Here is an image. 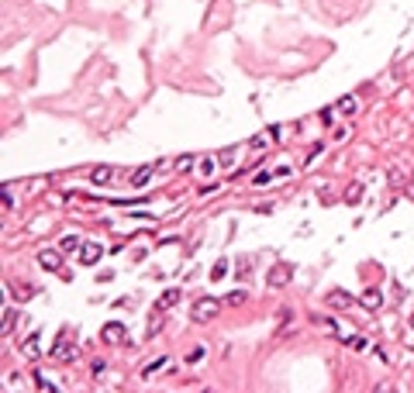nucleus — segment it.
<instances>
[{
    "label": "nucleus",
    "instance_id": "obj_26",
    "mask_svg": "<svg viewBox=\"0 0 414 393\" xmlns=\"http://www.w3.org/2000/svg\"><path fill=\"white\" fill-rule=\"evenodd\" d=\"M411 328H414V318H411Z\"/></svg>",
    "mask_w": 414,
    "mask_h": 393
},
{
    "label": "nucleus",
    "instance_id": "obj_10",
    "mask_svg": "<svg viewBox=\"0 0 414 393\" xmlns=\"http://www.w3.org/2000/svg\"><path fill=\"white\" fill-rule=\"evenodd\" d=\"M111 176H114V169H111V166H100V169H93V176H90V179H93V187H107V183H111Z\"/></svg>",
    "mask_w": 414,
    "mask_h": 393
},
{
    "label": "nucleus",
    "instance_id": "obj_3",
    "mask_svg": "<svg viewBox=\"0 0 414 393\" xmlns=\"http://www.w3.org/2000/svg\"><path fill=\"white\" fill-rule=\"evenodd\" d=\"M100 255H104V248H100L97 242H83V248H80V259H83L86 266H97Z\"/></svg>",
    "mask_w": 414,
    "mask_h": 393
},
{
    "label": "nucleus",
    "instance_id": "obj_4",
    "mask_svg": "<svg viewBox=\"0 0 414 393\" xmlns=\"http://www.w3.org/2000/svg\"><path fill=\"white\" fill-rule=\"evenodd\" d=\"M100 338H104L107 345H117V342H125V338H128V331H125V324H107V328L100 331Z\"/></svg>",
    "mask_w": 414,
    "mask_h": 393
},
{
    "label": "nucleus",
    "instance_id": "obj_13",
    "mask_svg": "<svg viewBox=\"0 0 414 393\" xmlns=\"http://www.w3.org/2000/svg\"><path fill=\"white\" fill-rule=\"evenodd\" d=\"M176 300H180V290H166V293H162V300H159V310H166V307H173Z\"/></svg>",
    "mask_w": 414,
    "mask_h": 393
},
{
    "label": "nucleus",
    "instance_id": "obj_25",
    "mask_svg": "<svg viewBox=\"0 0 414 393\" xmlns=\"http://www.w3.org/2000/svg\"><path fill=\"white\" fill-rule=\"evenodd\" d=\"M14 207V197H11V190H4V211H11Z\"/></svg>",
    "mask_w": 414,
    "mask_h": 393
},
{
    "label": "nucleus",
    "instance_id": "obj_11",
    "mask_svg": "<svg viewBox=\"0 0 414 393\" xmlns=\"http://www.w3.org/2000/svg\"><path fill=\"white\" fill-rule=\"evenodd\" d=\"M380 304H383V293H380V290H366V293H362V307L380 310Z\"/></svg>",
    "mask_w": 414,
    "mask_h": 393
},
{
    "label": "nucleus",
    "instance_id": "obj_20",
    "mask_svg": "<svg viewBox=\"0 0 414 393\" xmlns=\"http://www.w3.org/2000/svg\"><path fill=\"white\" fill-rule=\"evenodd\" d=\"M225 273H228V262H217V266H214V273H211V276H214V279H221Z\"/></svg>",
    "mask_w": 414,
    "mask_h": 393
},
{
    "label": "nucleus",
    "instance_id": "obj_19",
    "mask_svg": "<svg viewBox=\"0 0 414 393\" xmlns=\"http://www.w3.org/2000/svg\"><path fill=\"white\" fill-rule=\"evenodd\" d=\"M35 386H38V390H56L48 379H42V373H35Z\"/></svg>",
    "mask_w": 414,
    "mask_h": 393
},
{
    "label": "nucleus",
    "instance_id": "obj_22",
    "mask_svg": "<svg viewBox=\"0 0 414 393\" xmlns=\"http://www.w3.org/2000/svg\"><path fill=\"white\" fill-rule=\"evenodd\" d=\"M231 162H235V152L225 148V152H221V166H231Z\"/></svg>",
    "mask_w": 414,
    "mask_h": 393
},
{
    "label": "nucleus",
    "instance_id": "obj_12",
    "mask_svg": "<svg viewBox=\"0 0 414 393\" xmlns=\"http://www.w3.org/2000/svg\"><path fill=\"white\" fill-rule=\"evenodd\" d=\"M59 248H62V252H80V248H83V238H80V234H66V238L59 242Z\"/></svg>",
    "mask_w": 414,
    "mask_h": 393
},
{
    "label": "nucleus",
    "instance_id": "obj_5",
    "mask_svg": "<svg viewBox=\"0 0 414 393\" xmlns=\"http://www.w3.org/2000/svg\"><path fill=\"white\" fill-rule=\"evenodd\" d=\"M152 173H156V166H152V162H145V166H138V169L131 173V187H145V183L152 179Z\"/></svg>",
    "mask_w": 414,
    "mask_h": 393
},
{
    "label": "nucleus",
    "instance_id": "obj_8",
    "mask_svg": "<svg viewBox=\"0 0 414 393\" xmlns=\"http://www.w3.org/2000/svg\"><path fill=\"white\" fill-rule=\"evenodd\" d=\"M38 349H42V335H31V338H25L21 355H25V359H35V355H38Z\"/></svg>",
    "mask_w": 414,
    "mask_h": 393
},
{
    "label": "nucleus",
    "instance_id": "obj_23",
    "mask_svg": "<svg viewBox=\"0 0 414 393\" xmlns=\"http://www.w3.org/2000/svg\"><path fill=\"white\" fill-rule=\"evenodd\" d=\"M273 176L270 173H256V179H252V183H256V187H266V183H270Z\"/></svg>",
    "mask_w": 414,
    "mask_h": 393
},
{
    "label": "nucleus",
    "instance_id": "obj_9",
    "mask_svg": "<svg viewBox=\"0 0 414 393\" xmlns=\"http://www.w3.org/2000/svg\"><path fill=\"white\" fill-rule=\"evenodd\" d=\"M290 273H294L290 266H276V269L270 273V286H283V283H290Z\"/></svg>",
    "mask_w": 414,
    "mask_h": 393
},
{
    "label": "nucleus",
    "instance_id": "obj_1",
    "mask_svg": "<svg viewBox=\"0 0 414 393\" xmlns=\"http://www.w3.org/2000/svg\"><path fill=\"white\" fill-rule=\"evenodd\" d=\"M217 310H221V304H217V300H211V297H204V300H197V304H193V310H190V314H193V321H200V324H204V321H214Z\"/></svg>",
    "mask_w": 414,
    "mask_h": 393
},
{
    "label": "nucleus",
    "instance_id": "obj_15",
    "mask_svg": "<svg viewBox=\"0 0 414 393\" xmlns=\"http://www.w3.org/2000/svg\"><path fill=\"white\" fill-rule=\"evenodd\" d=\"M345 200H349V204H359V200H362V183H352L349 193H345Z\"/></svg>",
    "mask_w": 414,
    "mask_h": 393
},
{
    "label": "nucleus",
    "instance_id": "obj_24",
    "mask_svg": "<svg viewBox=\"0 0 414 393\" xmlns=\"http://www.w3.org/2000/svg\"><path fill=\"white\" fill-rule=\"evenodd\" d=\"M200 173H204V176H211V173H214V162H211V159H204V162H200Z\"/></svg>",
    "mask_w": 414,
    "mask_h": 393
},
{
    "label": "nucleus",
    "instance_id": "obj_17",
    "mask_svg": "<svg viewBox=\"0 0 414 393\" xmlns=\"http://www.w3.org/2000/svg\"><path fill=\"white\" fill-rule=\"evenodd\" d=\"M338 111H342V114H352V111H356V97H345V100L338 103Z\"/></svg>",
    "mask_w": 414,
    "mask_h": 393
},
{
    "label": "nucleus",
    "instance_id": "obj_2",
    "mask_svg": "<svg viewBox=\"0 0 414 393\" xmlns=\"http://www.w3.org/2000/svg\"><path fill=\"white\" fill-rule=\"evenodd\" d=\"M38 266H42V269H52V273H56L59 266H62V248H42V252H38Z\"/></svg>",
    "mask_w": 414,
    "mask_h": 393
},
{
    "label": "nucleus",
    "instance_id": "obj_21",
    "mask_svg": "<svg viewBox=\"0 0 414 393\" xmlns=\"http://www.w3.org/2000/svg\"><path fill=\"white\" fill-rule=\"evenodd\" d=\"M204 352H207V349H193L190 355H186V362H200V359H204Z\"/></svg>",
    "mask_w": 414,
    "mask_h": 393
},
{
    "label": "nucleus",
    "instance_id": "obj_16",
    "mask_svg": "<svg viewBox=\"0 0 414 393\" xmlns=\"http://www.w3.org/2000/svg\"><path fill=\"white\" fill-rule=\"evenodd\" d=\"M242 300H245V290H231L228 297H225V304H231V307H238Z\"/></svg>",
    "mask_w": 414,
    "mask_h": 393
},
{
    "label": "nucleus",
    "instance_id": "obj_7",
    "mask_svg": "<svg viewBox=\"0 0 414 393\" xmlns=\"http://www.w3.org/2000/svg\"><path fill=\"white\" fill-rule=\"evenodd\" d=\"M328 304L331 307H352V304H356V297H352V293H345V290H331L328 293Z\"/></svg>",
    "mask_w": 414,
    "mask_h": 393
},
{
    "label": "nucleus",
    "instance_id": "obj_18",
    "mask_svg": "<svg viewBox=\"0 0 414 393\" xmlns=\"http://www.w3.org/2000/svg\"><path fill=\"white\" fill-rule=\"evenodd\" d=\"M176 169H180V173H190V169H193V155H183V159L176 162Z\"/></svg>",
    "mask_w": 414,
    "mask_h": 393
},
{
    "label": "nucleus",
    "instance_id": "obj_6",
    "mask_svg": "<svg viewBox=\"0 0 414 393\" xmlns=\"http://www.w3.org/2000/svg\"><path fill=\"white\" fill-rule=\"evenodd\" d=\"M66 342H69V331H59V342H56V349H52V359H72V349L66 352Z\"/></svg>",
    "mask_w": 414,
    "mask_h": 393
},
{
    "label": "nucleus",
    "instance_id": "obj_14",
    "mask_svg": "<svg viewBox=\"0 0 414 393\" xmlns=\"http://www.w3.org/2000/svg\"><path fill=\"white\" fill-rule=\"evenodd\" d=\"M162 365H166V359H156V362H149V365L142 369V379H152L159 369H162Z\"/></svg>",
    "mask_w": 414,
    "mask_h": 393
}]
</instances>
